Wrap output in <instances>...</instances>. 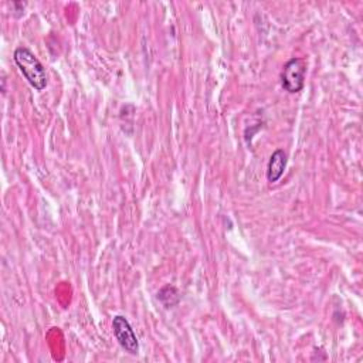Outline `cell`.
<instances>
[{"label": "cell", "instance_id": "5", "mask_svg": "<svg viewBox=\"0 0 363 363\" xmlns=\"http://www.w3.org/2000/svg\"><path fill=\"white\" fill-rule=\"evenodd\" d=\"M157 299L166 306L172 308L179 303L180 301V294L173 285H164L159 292H157Z\"/></svg>", "mask_w": 363, "mask_h": 363}, {"label": "cell", "instance_id": "3", "mask_svg": "<svg viewBox=\"0 0 363 363\" xmlns=\"http://www.w3.org/2000/svg\"><path fill=\"white\" fill-rule=\"evenodd\" d=\"M112 329H113V335H115L118 343L121 345V347L125 349L130 354H138L139 342H138L136 333L133 332L129 320L122 315H116L112 319Z\"/></svg>", "mask_w": 363, "mask_h": 363}, {"label": "cell", "instance_id": "1", "mask_svg": "<svg viewBox=\"0 0 363 363\" xmlns=\"http://www.w3.org/2000/svg\"><path fill=\"white\" fill-rule=\"evenodd\" d=\"M13 60L31 86L37 91H43L47 86L45 68L30 48L17 47L13 52Z\"/></svg>", "mask_w": 363, "mask_h": 363}, {"label": "cell", "instance_id": "4", "mask_svg": "<svg viewBox=\"0 0 363 363\" xmlns=\"http://www.w3.org/2000/svg\"><path fill=\"white\" fill-rule=\"evenodd\" d=\"M286 163H288L286 152L284 149L274 150L272 155L269 156L268 166H267V180L269 183H277L282 177L286 169Z\"/></svg>", "mask_w": 363, "mask_h": 363}, {"label": "cell", "instance_id": "2", "mask_svg": "<svg viewBox=\"0 0 363 363\" xmlns=\"http://www.w3.org/2000/svg\"><path fill=\"white\" fill-rule=\"evenodd\" d=\"M306 75V62L302 58L294 57L285 62L281 71V85L289 94H296L303 89Z\"/></svg>", "mask_w": 363, "mask_h": 363}]
</instances>
